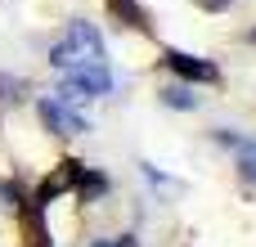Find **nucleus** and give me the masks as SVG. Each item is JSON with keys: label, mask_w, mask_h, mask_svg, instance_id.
Returning a JSON list of instances; mask_svg holds the SVG:
<instances>
[{"label": "nucleus", "mask_w": 256, "mask_h": 247, "mask_svg": "<svg viewBox=\"0 0 256 247\" xmlns=\"http://www.w3.org/2000/svg\"><path fill=\"white\" fill-rule=\"evenodd\" d=\"M162 99H166L171 108H194V104H198V94H189L184 86H166V90H162Z\"/></svg>", "instance_id": "nucleus-9"}, {"label": "nucleus", "mask_w": 256, "mask_h": 247, "mask_svg": "<svg viewBox=\"0 0 256 247\" xmlns=\"http://www.w3.org/2000/svg\"><path fill=\"white\" fill-rule=\"evenodd\" d=\"M108 4H112V14L126 18L130 27H144V9H140V0H108Z\"/></svg>", "instance_id": "nucleus-8"}, {"label": "nucleus", "mask_w": 256, "mask_h": 247, "mask_svg": "<svg viewBox=\"0 0 256 247\" xmlns=\"http://www.w3.org/2000/svg\"><path fill=\"white\" fill-rule=\"evenodd\" d=\"M50 63L58 72H76V68H104L108 54H104V36L94 22H72L54 45H50Z\"/></svg>", "instance_id": "nucleus-1"}, {"label": "nucleus", "mask_w": 256, "mask_h": 247, "mask_svg": "<svg viewBox=\"0 0 256 247\" xmlns=\"http://www.w3.org/2000/svg\"><path fill=\"white\" fill-rule=\"evenodd\" d=\"M94 247H135L130 238H117V243H94Z\"/></svg>", "instance_id": "nucleus-11"}, {"label": "nucleus", "mask_w": 256, "mask_h": 247, "mask_svg": "<svg viewBox=\"0 0 256 247\" xmlns=\"http://www.w3.org/2000/svg\"><path fill=\"white\" fill-rule=\"evenodd\" d=\"M202 4H207V9H220V4H230V0H202Z\"/></svg>", "instance_id": "nucleus-12"}, {"label": "nucleus", "mask_w": 256, "mask_h": 247, "mask_svg": "<svg viewBox=\"0 0 256 247\" xmlns=\"http://www.w3.org/2000/svg\"><path fill=\"white\" fill-rule=\"evenodd\" d=\"M76 171H81V162H58V171L40 184V194H36V202H54L58 194H68L72 184H76Z\"/></svg>", "instance_id": "nucleus-5"}, {"label": "nucleus", "mask_w": 256, "mask_h": 247, "mask_svg": "<svg viewBox=\"0 0 256 247\" xmlns=\"http://www.w3.org/2000/svg\"><path fill=\"white\" fill-rule=\"evenodd\" d=\"M72 189H76V194H81V198H99V194H104V189H108V180H104V176H94V171H86V166H81V171H76V184H72Z\"/></svg>", "instance_id": "nucleus-7"}, {"label": "nucleus", "mask_w": 256, "mask_h": 247, "mask_svg": "<svg viewBox=\"0 0 256 247\" xmlns=\"http://www.w3.org/2000/svg\"><path fill=\"white\" fill-rule=\"evenodd\" d=\"M18 90H22L18 81H9V76H0V99H18Z\"/></svg>", "instance_id": "nucleus-10"}, {"label": "nucleus", "mask_w": 256, "mask_h": 247, "mask_svg": "<svg viewBox=\"0 0 256 247\" xmlns=\"http://www.w3.org/2000/svg\"><path fill=\"white\" fill-rule=\"evenodd\" d=\"M40 122L50 126V130H58V135H86L90 130V122L63 99V94H50V99H40Z\"/></svg>", "instance_id": "nucleus-3"}, {"label": "nucleus", "mask_w": 256, "mask_h": 247, "mask_svg": "<svg viewBox=\"0 0 256 247\" xmlns=\"http://www.w3.org/2000/svg\"><path fill=\"white\" fill-rule=\"evenodd\" d=\"M220 144L238 153V162H243V171H248V176H256V144H252V140H243V135H230V130H220Z\"/></svg>", "instance_id": "nucleus-6"}, {"label": "nucleus", "mask_w": 256, "mask_h": 247, "mask_svg": "<svg viewBox=\"0 0 256 247\" xmlns=\"http://www.w3.org/2000/svg\"><path fill=\"white\" fill-rule=\"evenodd\" d=\"M112 90V72H108V63L104 68H76V72H63V99H99V94H108Z\"/></svg>", "instance_id": "nucleus-2"}, {"label": "nucleus", "mask_w": 256, "mask_h": 247, "mask_svg": "<svg viewBox=\"0 0 256 247\" xmlns=\"http://www.w3.org/2000/svg\"><path fill=\"white\" fill-rule=\"evenodd\" d=\"M166 68L171 72H180L184 81H216L220 72H216V63H207V58H198V54H180V50H166Z\"/></svg>", "instance_id": "nucleus-4"}]
</instances>
